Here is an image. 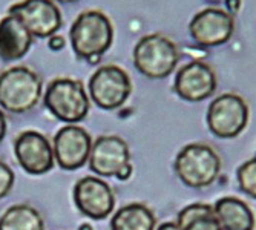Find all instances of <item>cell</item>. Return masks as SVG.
Returning a JSON list of instances; mask_svg holds the SVG:
<instances>
[{
  "label": "cell",
  "mask_w": 256,
  "mask_h": 230,
  "mask_svg": "<svg viewBox=\"0 0 256 230\" xmlns=\"http://www.w3.org/2000/svg\"><path fill=\"white\" fill-rule=\"evenodd\" d=\"M0 230H44V224L34 207L17 204L0 216Z\"/></svg>",
  "instance_id": "obj_19"
},
{
  "label": "cell",
  "mask_w": 256,
  "mask_h": 230,
  "mask_svg": "<svg viewBox=\"0 0 256 230\" xmlns=\"http://www.w3.org/2000/svg\"><path fill=\"white\" fill-rule=\"evenodd\" d=\"M128 143L117 135H103L92 143L89 168L98 176H117L130 163Z\"/></svg>",
  "instance_id": "obj_13"
},
{
  "label": "cell",
  "mask_w": 256,
  "mask_h": 230,
  "mask_svg": "<svg viewBox=\"0 0 256 230\" xmlns=\"http://www.w3.org/2000/svg\"><path fill=\"white\" fill-rule=\"evenodd\" d=\"M234 16L220 8H206L195 14L189 23L192 38L204 48H214V46L227 43L234 36Z\"/></svg>",
  "instance_id": "obj_9"
},
{
  "label": "cell",
  "mask_w": 256,
  "mask_h": 230,
  "mask_svg": "<svg viewBox=\"0 0 256 230\" xmlns=\"http://www.w3.org/2000/svg\"><path fill=\"white\" fill-rule=\"evenodd\" d=\"M69 38L74 52L80 58H100L110 48L114 28L108 16L102 11H83L72 23Z\"/></svg>",
  "instance_id": "obj_1"
},
{
  "label": "cell",
  "mask_w": 256,
  "mask_h": 230,
  "mask_svg": "<svg viewBox=\"0 0 256 230\" xmlns=\"http://www.w3.org/2000/svg\"><path fill=\"white\" fill-rule=\"evenodd\" d=\"M226 8L228 14H236L241 8V0H226Z\"/></svg>",
  "instance_id": "obj_23"
},
{
  "label": "cell",
  "mask_w": 256,
  "mask_h": 230,
  "mask_svg": "<svg viewBox=\"0 0 256 230\" xmlns=\"http://www.w3.org/2000/svg\"><path fill=\"white\" fill-rule=\"evenodd\" d=\"M78 230H94V228H92L90 224H82V226L78 227Z\"/></svg>",
  "instance_id": "obj_27"
},
{
  "label": "cell",
  "mask_w": 256,
  "mask_h": 230,
  "mask_svg": "<svg viewBox=\"0 0 256 230\" xmlns=\"http://www.w3.org/2000/svg\"><path fill=\"white\" fill-rule=\"evenodd\" d=\"M57 2H62V4H76L78 0H57Z\"/></svg>",
  "instance_id": "obj_28"
},
{
  "label": "cell",
  "mask_w": 256,
  "mask_h": 230,
  "mask_svg": "<svg viewBox=\"0 0 256 230\" xmlns=\"http://www.w3.org/2000/svg\"><path fill=\"white\" fill-rule=\"evenodd\" d=\"M156 230H182V228L175 222H162Z\"/></svg>",
  "instance_id": "obj_26"
},
{
  "label": "cell",
  "mask_w": 256,
  "mask_h": 230,
  "mask_svg": "<svg viewBox=\"0 0 256 230\" xmlns=\"http://www.w3.org/2000/svg\"><path fill=\"white\" fill-rule=\"evenodd\" d=\"M44 106L57 120L74 124L89 112V97L83 83L74 78H56L44 92Z\"/></svg>",
  "instance_id": "obj_5"
},
{
  "label": "cell",
  "mask_w": 256,
  "mask_h": 230,
  "mask_svg": "<svg viewBox=\"0 0 256 230\" xmlns=\"http://www.w3.org/2000/svg\"><path fill=\"white\" fill-rule=\"evenodd\" d=\"M206 122L218 138L238 136L248 123V106L236 94H221L208 104Z\"/></svg>",
  "instance_id": "obj_6"
},
{
  "label": "cell",
  "mask_w": 256,
  "mask_h": 230,
  "mask_svg": "<svg viewBox=\"0 0 256 230\" xmlns=\"http://www.w3.org/2000/svg\"><path fill=\"white\" fill-rule=\"evenodd\" d=\"M31 44V32L16 16L8 14L0 20V58L5 62L18 60L26 56Z\"/></svg>",
  "instance_id": "obj_15"
},
{
  "label": "cell",
  "mask_w": 256,
  "mask_h": 230,
  "mask_svg": "<svg viewBox=\"0 0 256 230\" xmlns=\"http://www.w3.org/2000/svg\"><path fill=\"white\" fill-rule=\"evenodd\" d=\"M92 140L89 134L76 124L62 128L54 136V160L60 168L66 170H76L89 161Z\"/></svg>",
  "instance_id": "obj_10"
},
{
  "label": "cell",
  "mask_w": 256,
  "mask_h": 230,
  "mask_svg": "<svg viewBox=\"0 0 256 230\" xmlns=\"http://www.w3.org/2000/svg\"><path fill=\"white\" fill-rule=\"evenodd\" d=\"M175 174L190 189L210 186L221 172L218 154L207 144L192 143L184 146L174 163Z\"/></svg>",
  "instance_id": "obj_2"
},
{
  "label": "cell",
  "mask_w": 256,
  "mask_h": 230,
  "mask_svg": "<svg viewBox=\"0 0 256 230\" xmlns=\"http://www.w3.org/2000/svg\"><path fill=\"white\" fill-rule=\"evenodd\" d=\"M216 89V76L204 62L194 60L184 64L175 76L174 90L186 102L198 103L210 97Z\"/></svg>",
  "instance_id": "obj_11"
},
{
  "label": "cell",
  "mask_w": 256,
  "mask_h": 230,
  "mask_svg": "<svg viewBox=\"0 0 256 230\" xmlns=\"http://www.w3.org/2000/svg\"><path fill=\"white\" fill-rule=\"evenodd\" d=\"M214 212L222 230H253L254 216L250 207L234 196H226L215 202Z\"/></svg>",
  "instance_id": "obj_16"
},
{
  "label": "cell",
  "mask_w": 256,
  "mask_h": 230,
  "mask_svg": "<svg viewBox=\"0 0 256 230\" xmlns=\"http://www.w3.org/2000/svg\"><path fill=\"white\" fill-rule=\"evenodd\" d=\"M5 134H6V120H5V115H4V112L0 110V142L4 140Z\"/></svg>",
  "instance_id": "obj_25"
},
{
  "label": "cell",
  "mask_w": 256,
  "mask_h": 230,
  "mask_svg": "<svg viewBox=\"0 0 256 230\" xmlns=\"http://www.w3.org/2000/svg\"><path fill=\"white\" fill-rule=\"evenodd\" d=\"M42 97L40 77L25 66H12L0 74V108L11 114H25Z\"/></svg>",
  "instance_id": "obj_3"
},
{
  "label": "cell",
  "mask_w": 256,
  "mask_h": 230,
  "mask_svg": "<svg viewBox=\"0 0 256 230\" xmlns=\"http://www.w3.org/2000/svg\"><path fill=\"white\" fill-rule=\"evenodd\" d=\"M74 201L78 210L92 218H108L115 206V196L110 186L98 176H84L74 188Z\"/></svg>",
  "instance_id": "obj_12"
},
{
  "label": "cell",
  "mask_w": 256,
  "mask_h": 230,
  "mask_svg": "<svg viewBox=\"0 0 256 230\" xmlns=\"http://www.w3.org/2000/svg\"><path fill=\"white\" fill-rule=\"evenodd\" d=\"M14 152L20 166L31 175H43L54 166V150L50 140L36 130H26L17 136Z\"/></svg>",
  "instance_id": "obj_14"
},
{
  "label": "cell",
  "mask_w": 256,
  "mask_h": 230,
  "mask_svg": "<svg viewBox=\"0 0 256 230\" xmlns=\"http://www.w3.org/2000/svg\"><path fill=\"white\" fill-rule=\"evenodd\" d=\"M182 230H222L220 221L215 216L214 207L196 202L190 204L178 214V222Z\"/></svg>",
  "instance_id": "obj_18"
},
{
  "label": "cell",
  "mask_w": 256,
  "mask_h": 230,
  "mask_svg": "<svg viewBox=\"0 0 256 230\" xmlns=\"http://www.w3.org/2000/svg\"><path fill=\"white\" fill-rule=\"evenodd\" d=\"M155 215L148 206L132 202L115 214L110 220V230H154Z\"/></svg>",
  "instance_id": "obj_17"
},
{
  "label": "cell",
  "mask_w": 256,
  "mask_h": 230,
  "mask_svg": "<svg viewBox=\"0 0 256 230\" xmlns=\"http://www.w3.org/2000/svg\"><path fill=\"white\" fill-rule=\"evenodd\" d=\"M180 52L176 44L162 34H149L134 48V64L144 77L158 80L169 77L176 68Z\"/></svg>",
  "instance_id": "obj_4"
},
{
  "label": "cell",
  "mask_w": 256,
  "mask_h": 230,
  "mask_svg": "<svg viewBox=\"0 0 256 230\" xmlns=\"http://www.w3.org/2000/svg\"><path fill=\"white\" fill-rule=\"evenodd\" d=\"M14 186V174L8 164L0 161V198L6 196Z\"/></svg>",
  "instance_id": "obj_21"
},
{
  "label": "cell",
  "mask_w": 256,
  "mask_h": 230,
  "mask_svg": "<svg viewBox=\"0 0 256 230\" xmlns=\"http://www.w3.org/2000/svg\"><path fill=\"white\" fill-rule=\"evenodd\" d=\"M48 46H50V48H51L52 51H58V50H62L63 46H64V40H63V37H60V36H51V37H50Z\"/></svg>",
  "instance_id": "obj_22"
},
{
  "label": "cell",
  "mask_w": 256,
  "mask_h": 230,
  "mask_svg": "<svg viewBox=\"0 0 256 230\" xmlns=\"http://www.w3.org/2000/svg\"><path fill=\"white\" fill-rule=\"evenodd\" d=\"M32 37L46 38L54 36L63 23L58 6L52 0H22L10 8Z\"/></svg>",
  "instance_id": "obj_8"
},
{
  "label": "cell",
  "mask_w": 256,
  "mask_h": 230,
  "mask_svg": "<svg viewBox=\"0 0 256 230\" xmlns=\"http://www.w3.org/2000/svg\"><path fill=\"white\" fill-rule=\"evenodd\" d=\"M90 98L98 108L112 110L120 108L130 96L132 83L120 66L104 64L92 74L89 84Z\"/></svg>",
  "instance_id": "obj_7"
},
{
  "label": "cell",
  "mask_w": 256,
  "mask_h": 230,
  "mask_svg": "<svg viewBox=\"0 0 256 230\" xmlns=\"http://www.w3.org/2000/svg\"><path fill=\"white\" fill-rule=\"evenodd\" d=\"M236 178L240 189L250 198L256 200V156L238 168Z\"/></svg>",
  "instance_id": "obj_20"
},
{
  "label": "cell",
  "mask_w": 256,
  "mask_h": 230,
  "mask_svg": "<svg viewBox=\"0 0 256 230\" xmlns=\"http://www.w3.org/2000/svg\"><path fill=\"white\" fill-rule=\"evenodd\" d=\"M132 170H134V168H132V164L129 163L126 168H123V169H122V172L117 175V178H118V180H122V181H126V180H129V178H130Z\"/></svg>",
  "instance_id": "obj_24"
}]
</instances>
